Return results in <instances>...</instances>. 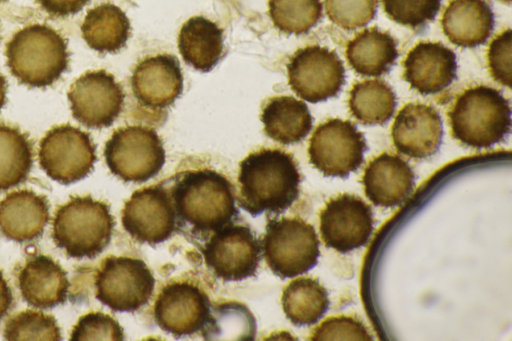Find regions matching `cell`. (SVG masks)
Segmentation results:
<instances>
[{
    "instance_id": "cell-25",
    "label": "cell",
    "mask_w": 512,
    "mask_h": 341,
    "mask_svg": "<svg viewBox=\"0 0 512 341\" xmlns=\"http://www.w3.org/2000/svg\"><path fill=\"white\" fill-rule=\"evenodd\" d=\"M261 121L268 137L288 145L300 142L308 135L313 118L304 102L291 96H277L263 107Z\"/></svg>"
},
{
    "instance_id": "cell-27",
    "label": "cell",
    "mask_w": 512,
    "mask_h": 341,
    "mask_svg": "<svg viewBox=\"0 0 512 341\" xmlns=\"http://www.w3.org/2000/svg\"><path fill=\"white\" fill-rule=\"evenodd\" d=\"M87 45L97 52H116L126 44L130 21L121 8L103 3L90 9L81 25Z\"/></svg>"
},
{
    "instance_id": "cell-14",
    "label": "cell",
    "mask_w": 512,
    "mask_h": 341,
    "mask_svg": "<svg viewBox=\"0 0 512 341\" xmlns=\"http://www.w3.org/2000/svg\"><path fill=\"white\" fill-rule=\"evenodd\" d=\"M122 224L137 242L155 245L176 230V214L170 191L158 184L135 191L122 210Z\"/></svg>"
},
{
    "instance_id": "cell-37",
    "label": "cell",
    "mask_w": 512,
    "mask_h": 341,
    "mask_svg": "<svg viewBox=\"0 0 512 341\" xmlns=\"http://www.w3.org/2000/svg\"><path fill=\"white\" fill-rule=\"evenodd\" d=\"M313 341L331 340H373L367 327L358 319L352 316H334L324 320L311 333Z\"/></svg>"
},
{
    "instance_id": "cell-17",
    "label": "cell",
    "mask_w": 512,
    "mask_h": 341,
    "mask_svg": "<svg viewBox=\"0 0 512 341\" xmlns=\"http://www.w3.org/2000/svg\"><path fill=\"white\" fill-rule=\"evenodd\" d=\"M391 136L398 152L415 159L428 158L441 145L442 119L430 105L408 103L396 115Z\"/></svg>"
},
{
    "instance_id": "cell-18",
    "label": "cell",
    "mask_w": 512,
    "mask_h": 341,
    "mask_svg": "<svg viewBox=\"0 0 512 341\" xmlns=\"http://www.w3.org/2000/svg\"><path fill=\"white\" fill-rule=\"evenodd\" d=\"M131 88L135 98L145 107L163 109L170 106L183 89L179 61L170 54L143 59L133 70Z\"/></svg>"
},
{
    "instance_id": "cell-33",
    "label": "cell",
    "mask_w": 512,
    "mask_h": 341,
    "mask_svg": "<svg viewBox=\"0 0 512 341\" xmlns=\"http://www.w3.org/2000/svg\"><path fill=\"white\" fill-rule=\"evenodd\" d=\"M3 337L10 341H56L61 340V333L54 316L41 311L25 310L6 322Z\"/></svg>"
},
{
    "instance_id": "cell-16",
    "label": "cell",
    "mask_w": 512,
    "mask_h": 341,
    "mask_svg": "<svg viewBox=\"0 0 512 341\" xmlns=\"http://www.w3.org/2000/svg\"><path fill=\"white\" fill-rule=\"evenodd\" d=\"M207 294L192 283L182 281L166 285L154 305L157 325L174 337L201 331L210 315Z\"/></svg>"
},
{
    "instance_id": "cell-7",
    "label": "cell",
    "mask_w": 512,
    "mask_h": 341,
    "mask_svg": "<svg viewBox=\"0 0 512 341\" xmlns=\"http://www.w3.org/2000/svg\"><path fill=\"white\" fill-rule=\"evenodd\" d=\"M104 157L115 176L126 182L141 183L161 170L165 150L154 129L127 126L114 131L105 144Z\"/></svg>"
},
{
    "instance_id": "cell-35",
    "label": "cell",
    "mask_w": 512,
    "mask_h": 341,
    "mask_svg": "<svg viewBox=\"0 0 512 341\" xmlns=\"http://www.w3.org/2000/svg\"><path fill=\"white\" fill-rule=\"evenodd\" d=\"M386 15L394 22L418 28L437 15L441 0H381Z\"/></svg>"
},
{
    "instance_id": "cell-10",
    "label": "cell",
    "mask_w": 512,
    "mask_h": 341,
    "mask_svg": "<svg viewBox=\"0 0 512 341\" xmlns=\"http://www.w3.org/2000/svg\"><path fill=\"white\" fill-rule=\"evenodd\" d=\"M38 156L44 172L66 185L86 177L97 159L90 135L69 124L53 127L46 133Z\"/></svg>"
},
{
    "instance_id": "cell-41",
    "label": "cell",
    "mask_w": 512,
    "mask_h": 341,
    "mask_svg": "<svg viewBox=\"0 0 512 341\" xmlns=\"http://www.w3.org/2000/svg\"><path fill=\"white\" fill-rule=\"evenodd\" d=\"M7 82L5 77L0 73V110L6 102Z\"/></svg>"
},
{
    "instance_id": "cell-24",
    "label": "cell",
    "mask_w": 512,
    "mask_h": 341,
    "mask_svg": "<svg viewBox=\"0 0 512 341\" xmlns=\"http://www.w3.org/2000/svg\"><path fill=\"white\" fill-rule=\"evenodd\" d=\"M178 49L187 64L201 72H208L222 56L223 31L215 22L203 16L191 17L180 29Z\"/></svg>"
},
{
    "instance_id": "cell-11",
    "label": "cell",
    "mask_w": 512,
    "mask_h": 341,
    "mask_svg": "<svg viewBox=\"0 0 512 341\" xmlns=\"http://www.w3.org/2000/svg\"><path fill=\"white\" fill-rule=\"evenodd\" d=\"M288 83L296 95L317 103L338 94L345 69L333 50L311 45L297 50L287 64Z\"/></svg>"
},
{
    "instance_id": "cell-42",
    "label": "cell",
    "mask_w": 512,
    "mask_h": 341,
    "mask_svg": "<svg viewBox=\"0 0 512 341\" xmlns=\"http://www.w3.org/2000/svg\"><path fill=\"white\" fill-rule=\"evenodd\" d=\"M502 1H504V2H508V3H509V2H511V0H502Z\"/></svg>"
},
{
    "instance_id": "cell-39",
    "label": "cell",
    "mask_w": 512,
    "mask_h": 341,
    "mask_svg": "<svg viewBox=\"0 0 512 341\" xmlns=\"http://www.w3.org/2000/svg\"><path fill=\"white\" fill-rule=\"evenodd\" d=\"M89 0H36L37 4L49 15L67 17L78 13Z\"/></svg>"
},
{
    "instance_id": "cell-20",
    "label": "cell",
    "mask_w": 512,
    "mask_h": 341,
    "mask_svg": "<svg viewBox=\"0 0 512 341\" xmlns=\"http://www.w3.org/2000/svg\"><path fill=\"white\" fill-rule=\"evenodd\" d=\"M362 183L366 197L374 205L393 208L404 203L412 193L415 174L400 156L385 152L367 165Z\"/></svg>"
},
{
    "instance_id": "cell-32",
    "label": "cell",
    "mask_w": 512,
    "mask_h": 341,
    "mask_svg": "<svg viewBox=\"0 0 512 341\" xmlns=\"http://www.w3.org/2000/svg\"><path fill=\"white\" fill-rule=\"evenodd\" d=\"M268 8L274 26L286 34H304L322 16L321 0H269Z\"/></svg>"
},
{
    "instance_id": "cell-5",
    "label": "cell",
    "mask_w": 512,
    "mask_h": 341,
    "mask_svg": "<svg viewBox=\"0 0 512 341\" xmlns=\"http://www.w3.org/2000/svg\"><path fill=\"white\" fill-rule=\"evenodd\" d=\"M113 227L114 219L106 203L89 195L78 196L58 208L52 238L69 257L94 258L109 244Z\"/></svg>"
},
{
    "instance_id": "cell-21",
    "label": "cell",
    "mask_w": 512,
    "mask_h": 341,
    "mask_svg": "<svg viewBox=\"0 0 512 341\" xmlns=\"http://www.w3.org/2000/svg\"><path fill=\"white\" fill-rule=\"evenodd\" d=\"M23 299L36 308H51L66 301L70 283L66 271L51 257L35 255L18 273Z\"/></svg>"
},
{
    "instance_id": "cell-1",
    "label": "cell",
    "mask_w": 512,
    "mask_h": 341,
    "mask_svg": "<svg viewBox=\"0 0 512 341\" xmlns=\"http://www.w3.org/2000/svg\"><path fill=\"white\" fill-rule=\"evenodd\" d=\"M170 195L176 229L198 239L206 240L238 215L232 184L215 170L182 173L171 187Z\"/></svg>"
},
{
    "instance_id": "cell-12",
    "label": "cell",
    "mask_w": 512,
    "mask_h": 341,
    "mask_svg": "<svg viewBox=\"0 0 512 341\" xmlns=\"http://www.w3.org/2000/svg\"><path fill=\"white\" fill-rule=\"evenodd\" d=\"M202 253L206 266L217 278L241 281L255 274L261 245L249 226L229 223L210 236Z\"/></svg>"
},
{
    "instance_id": "cell-2",
    "label": "cell",
    "mask_w": 512,
    "mask_h": 341,
    "mask_svg": "<svg viewBox=\"0 0 512 341\" xmlns=\"http://www.w3.org/2000/svg\"><path fill=\"white\" fill-rule=\"evenodd\" d=\"M300 173L290 153L261 149L239 164L238 205L252 216L280 214L299 196Z\"/></svg>"
},
{
    "instance_id": "cell-4",
    "label": "cell",
    "mask_w": 512,
    "mask_h": 341,
    "mask_svg": "<svg viewBox=\"0 0 512 341\" xmlns=\"http://www.w3.org/2000/svg\"><path fill=\"white\" fill-rule=\"evenodd\" d=\"M452 136L466 146L487 148L511 129L509 101L496 89L476 86L461 93L448 113Z\"/></svg>"
},
{
    "instance_id": "cell-23",
    "label": "cell",
    "mask_w": 512,
    "mask_h": 341,
    "mask_svg": "<svg viewBox=\"0 0 512 341\" xmlns=\"http://www.w3.org/2000/svg\"><path fill=\"white\" fill-rule=\"evenodd\" d=\"M441 24L451 43L471 48L488 39L493 30L494 15L485 0H451Z\"/></svg>"
},
{
    "instance_id": "cell-30",
    "label": "cell",
    "mask_w": 512,
    "mask_h": 341,
    "mask_svg": "<svg viewBox=\"0 0 512 341\" xmlns=\"http://www.w3.org/2000/svg\"><path fill=\"white\" fill-rule=\"evenodd\" d=\"M33 164L28 137L18 128L0 124V191L22 183Z\"/></svg>"
},
{
    "instance_id": "cell-40",
    "label": "cell",
    "mask_w": 512,
    "mask_h": 341,
    "mask_svg": "<svg viewBox=\"0 0 512 341\" xmlns=\"http://www.w3.org/2000/svg\"><path fill=\"white\" fill-rule=\"evenodd\" d=\"M12 304V293L0 271V319L7 313Z\"/></svg>"
},
{
    "instance_id": "cell-43",
    "label": "cell",
    "mask_w": 512,
    "mask_h": 341,
    "mask_svg": "<svg viewBox=\"0 0 512 341\" xmlns=\"http://www.w3.org/2000/svg\"><path fill=\"white\" fill-rule=\"evenodd\" d=\"M3 1H5V0H0V2H3Z\"/></svg>"
},
{
    "instance_id": "cell-6",
    "label": "cell",
    "mask_w": 512,
    "mask_h": 341,
    "mask_svg": "<svg viewBox=\"0 0 512 341\" xmlns=\"http://www.w3.org/2000/svg\"><path fill=\"white\" fill-rule=\"evenodd\" d=\"M314 227L299 217L270 219L262 239V251L270 270L292 278L312 269L320 256Z\"/></svg>"
},
{
    "instance_id": "cell-29",
    "label": "cell",
    "mask_w": 512,
    "mask_h": 341,
    "mask_svg": "<svg viewBox=\"0 0 512 341\" xmlns=\"http://www.w3.org/2000/svg\"><path fill=\"white\" fill-rule=\"evenodd\" d=\"M348 105L352 115L362 124L381 125L392 117L396 96L386 82L365 80L353 85Z\"/></svg>"
},
{
    "instance_id": "cell-15",
    "label": "cell",
    "mask_w": 512,
    "mask_h": 341,
    "mask_svg": "<svg viewBox=\"0 0 512 341\" xmlns=\"http://www.w3.org/2000/svg\"><path fill=\"white\" fill-rule=\"evenodd\" d=\"M319 217L320 233L326 247L341 253L364 246L374 229L371 207L353 194L331 198Z\"/></svg>"
},
{
    "instance_id": "cell-31",
    "label": "cell",
    "mask_w": 512,
    "mask_h": 341,
    "mask_svg": "<svg viewBox=\"0 0 512 341\" xmlns=\"http://www.w3.org/2000/svg\"><path fill=\"white\" fill-rule=\"evenodd\" d=\"M205 340H254L256 321L242 303L229 301L211 306L209 318L203 327Z\"/></svg>"
},
{
    "instance_id": "cell-3",
    "label": "cell",
    "mask_w": 512,
    "mask_h": 341,
    "mask_svg": "<svg viewBox=\"0 0 512 341\" xmlns=\"http://www.w3.org/2000/svg\"><path fill=\"white\" fill-rule=\"evenodd\" d=\"M5 55L11 74L34 88L55 83L69 64L65 39L45 24H31L17 31L7 43Z\"/></svg>"
},
{
    "instance_id": "cell-36",
    "label": "cell",
    "mask_w": 512,
    "mask_h": 341,
    "mask_svg": "<svg viewBox=\"0 0 512 341\" xmlns=\"http://www.w3.org/2000/svg\"><path fill=\"white\" fill-rule=\"evenodd\" d=\"M124 332L119 323L110 315L100 311L81 316L74 325L70 340H124Z\"/></svg>"
},
{
    "instance_id": "cell-19",
    "label": "cell",
    "mask_w": 512,
    "mask_h": 341,
    "mask_svg": "<svg viewBox=\"0 0 512 341\" xmlns=\"http://www.w3.org/2000/svg\"><path fill=\"white\" fill-rule=\"evenodd\" d=\"M403 66L406 82L424 95L447 88L457 71L455 53L440 42L430 41L417 43L407 54Z\"/></svg>"
},
{
    "instance_id": "cell-34",
    "label": "cell",
    "mask_w": 512,
    "mask_h": 341,
    "mask_svg": "<svg viewBox=\"0 0 512 341\" xmlns=\"http://www.w3.org/2000/svg\"><path fill=\"white\" fill-rule=\"evenodd\" d=\"M377 0H325L328 18L345 30L367 25L376 14Z\"/></svg>"
},
{
    "instance_id": "cell-9",
    "label": "cell",
    "mask_w": 512,
    "mask_h": 341,
    "mask_svg": "<svg viewBox=\"0 0 512 341\" xmlns=\"http://www.w3.org/2000/svg\"><path fill=\"white\" fill-rule=\"evenodd\" d=\"M366 149L364 135L351 121L333 118L315 129L308 155L324 176L344 178L360 167Z\"/></svg>"
},
{
    "instance_id": "cell-26",
    "label": "cell",
    "mask_w": 512,
    "mask_h": 341,
    "mask_svg": "<svg viewBox=\"0 0 512 341\" xmlns=\"http://www.w3.org/2000/svg\"><path fill=\"white\" fill-rule=\"evenodd\" d=\"M346 57L358 74L380 76L389 71L398 57L395 39L376 27L358 33L346 46Z\"/></svg>"
},
{
    "instance_id": "cell-13",
    "label": "cell",
    "mask_w": 512,
    "mask_h": 341,
    "mask_svg": "<svg viewBox=\"0 0 512 341\" xmlns=\"http://www.w3.org/2000/svg\"><path fill=\"white\" fill-rule=\"evenodd\" d=\"M67 96L73 117L93 129L112 125L125 98L115 77L102 69L82 74L70 86Z\"/></svg>"
},
{
    "instance_id": "cell-38",
    "label": "cell",
    "mask_w": 512,
    "mask_h": 341,
    "mask_svg": "<svg viewBox=\"0 0 512 341\" xmlns=\"http://www.w3.org/2000/svg\"><path fill=\"white\" fill-rule=\"evenodd\" d=\"M511 29H506L492 40L488 50V67L498 83L511 87Z\"/></svg>"
},
{
    "instance_id": "cell-8",
    "label": "cell",
    "mask_w": 512,
    "mask_h": 341,
    "mask_svg": "<svg viewBox=\"0 0 512 341\" xmlns=\"http://www.w3.org/2000/svg\"><path fill=\"white\" fill-rule=\"evenodd\" d=\"M154 285V276L141 259L109 256L96 273L95 296L113 311L133 312L149 301Z\"/></svg>"
},
{
    "instance_id": "cell-22",
    "label": "cell",
    "mask_w": 512,
    "mask_h": 341,
    "mask_svg": "<svg viewBox=\"0 0 512 341\" xmlns=\"http://www.w3.org/2000/svg\"><path fill=\"white\" fill-rule=\"evenodd\" d=\"M48 219L46 197L31 190L11 192L0 201V230L11 240L23 242L37 238Z\"/></svg>"
},
{
    "instance_id": "cell-28",
    "label": "cell",
    "mask_w": 512,
    "mask_h": 341,
    "mask_svg": "<svg viewBox=\"0 0 512 341\" xmlns=\"http://www.w3.org/2000/svg\"><path fill=\"white\" fill-rule=\"evenodd\" d=\"M282 307L292 324L309 326L317 323L328 310V293L317 279L298 278L285 287Z\"/></svg>"
}]
</instances>
